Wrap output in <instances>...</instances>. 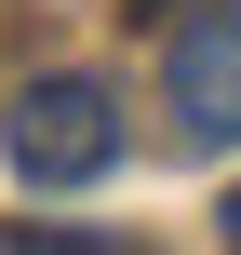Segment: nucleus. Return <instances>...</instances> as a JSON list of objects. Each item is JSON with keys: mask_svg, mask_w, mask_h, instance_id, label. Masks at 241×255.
Wrapping results in <instances>:
<instances>
[{"mask_svg": "<svg viewBox=\"0 0 241 255\" xmlns=\"http://www.w3.org/2000/svg\"><path fill=\"white\" fill-rule=\"evenodd\" d=\"M215 229H228V242H241V188H228V202H215Z\"/></svg>", "mask_w": 241, "mask_h": 255, "instance_id": "nucleus-3", "label": "nucleus"}, {"mask_svg": "<svg viewBox=\"0 0 241 255\" xmlns=\"http://www.w3.org/2000/svg\"><path fill=\"white\" fill-rule=\"evenodd\" d=\"M0 161H13L27 188H94V175L121 161V94H107V81H80V67L27 81V94L0 108Z\"/></svg>", "mask_w": 241, "mask_h": 255, "instance_id": "nucleus-1", "label": "nucleus"}, {"mask_svg": "<svg viewBox=\"0 0 241 255\" xmlns=\"http://www.w3.org/2000/svg\"><path fill=\"white\" fill-rule=\"evenodd\" d=\"M161 94H174V134H188V148H241V0L201 13V27H174Z\"/></svg>", "mask_w": 241, "mask_h": 255, "instance_id": "nucleus-2", "label": "nucleus"}]
</instances>
